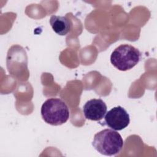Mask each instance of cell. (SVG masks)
<instances>
[{
	"label": "cell",
	"mask_w": 157,
	"mask_h": 157,
	"mask_svg": "<svg viewBox=\"0 0 157 157\" xmlns=\"http://www.w3.org/2000/svg\"><path fill=\"white\" fill-rule=\"evenodd\" d=\"M141 53L136 47L129 44H121L112 53L110 62L121 71L130 70L140 61Z\"/></svg>",
	"instance_id": "3"
},
{
	"label": "cell",
	"mask_w": 157,
	"mask_h": 157,
	"mask_svg": "<svg viewBox=\"0 0 157 157\" xmlns=\"http://www.w3.org/2000/svg\"><path fill=\"white\" fill-rule=\"evenodd\" d=\"M107 109L105 103L101 99H92L84 104L83 112L86 119L97 121L104 117Z\"/></svg>",
	"instance_id": "5"
},
{
	"label": "cell",
	"mask_w": 157,
	"mask_h": 157,
	"mask_svg": "<svg viewBox=\"0 0 157 157\" xmlns=\"http://www.w3.org/2000/svg\"><path fill=\"white\" fill-rule=\"evenodd\" d=\"M92 145L103 155L115 156L123 148V140L118 132L113 129H105L94 135Z\"/></svg>",
	"instance_id": "1"
},
{
	"label": "cell",
	"mask_w": 157,
	"mask_h": 157,
	"mask_svg": "<svg viewBox=\"0 0 157 157\" xmlns=\"http://www.w3.org/2000/svg\"><path fill=\"white\" fill-rule=\"evenodd\" d=\"M40 113L44 121L53 126L63 124L69 118V108L59 98H50L46 100L41 107Z\"/></svg>",
	"instance_id": "2"
},
{
	"label": "cell",
	"mask_w": 157,
	"mask_h": 157,
	"mask_svg": "<svg viewBox=\"0 0 157 157\" xmlns=\"http://www.w3.org/2000/svg\"><path fill=\"white\" fill-rule=\"evenodd\" d=\"M104 121L105 124L111 129L121 131L129 125V115L123 107L118 105L106 112Z\"/></svg>",
	"instance_id": "4"
},
{
	"label": "cell",
	"mask_w": 157,
	"mask_h": 157,
	"mask_svg": "<svg viewBox=\"0 0 157 157\" xmlns=\"http://www.w3.org/2000/svg\"><path fill=\"white\" fill-rule=\"evenodd\" d=\"M50 24L54 32L59 36L66 35L71 29V22L65 16H51Z\"/></svg>",
	"instance_id": "6"
}]
</instances>
